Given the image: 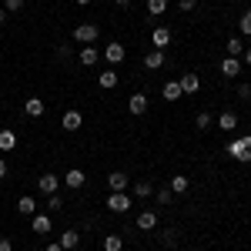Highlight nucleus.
I'll return each mask as SVG.
<instances>
[{
    "label": "nucleus",
    "mask_w": 251,
    "mask_h": 251,
    "mask_svg": "<svg viewBox=\"0 0 251 251\" xmlns=\"http://www.w3.org/2000/svg\"><path fill=\"white\" fill-rule=\"evenodd\" d=\"M50 228H54L50 214H34V221H30V231L34 234H50Z\"/></svg>",
    "instance_id": "8"
},
{
    "label": "nucleus",
    "mask_w": 251,
    "mask_h": 251,
    "mask_svg": "<svg viewBox=\"0 0 251 251\" xmlns=\"http://www.w3.org/2000/svg\"><path fill=\"white\" fill-rule=\"evenodd\" d=\"M24 111H27V117H44V100L40 97H27Z\"/></svg>",
    "instance_id": "20"
},
{
    "label": "nucleus",
    "mask_w": 251,
    "mask_h": 251,
    "mask_svg": "<svg viewBox=\"0 0 251 251\" xmlns=\"http://www.w3.org/2000/svg\"><path fill=\"white\" fill-rule=\"evenodd\" d=\"M238 127V114L234 111H221L218 114V131H234Z\"/></svg>",
    "instance_id": "15"
},
{
    "label": "nucleus",
    "mask_w": 251,
    "mask_h": 251,
    "mask_svg": "<svg viewBox=\"0 0 251 251\" xmlns=\"http://www.w3.org/2000/svg\"><path fill=\"white\" fill-rule=\"evenodd\" d=\"M97 37H100V27L97 24H77L74 27V40H77L80 47H91Z\"/></svg>",
    "instance_id": "1"
},
{
    "label": "nucleus",
    "mask_w": 251,
    "mask_h": 251,
    "mask_svg": "<svg viewBox=\"0 0 251 251\" xmlns=\"http://www.w3.org/2000/svg\"><path fill=\"white\" fill-rule=\"evenodd\" d=\"M3 10L7 14H17V10H24V0H3Z\"/></svg>",
    "instance_id": "32"
},
{
    "label": "nucleus",
    "mask_w": 251,
    "mask_h": 251,
    "mask_svg": "<svg viewBox=\"0 0 251 251\" xmlns=\"http://www.w3.org/2000/svg\"><path fill=\"white\" fill-rule=\"evenodd\" d=\"M117 7H131V3H134V0H114Z\"/></svg>",
    "instance_id": "40"
},
{
    "label": "nucleus",
    "mask_w": 251,
    "mask_h": 251,
    "mask_svg": "<svg viewBox=\"0 0 251 251\" xmlns=\"http://www.w3.org/2000/svg\"><path fill=\"white\" fill-rule=\"evenodd\" d=\"M104 251H124V238L121 234H104Z\"/></svg>",
    "instance_id": "23"
},
{
    "label": "nucleus",
    "mask_w": 251,
    "mask_h": 251,
    "mask_svg": "<svg viewBox=\"0 0 251 251\" xmlns=\"http://www.w3.org/2000/svg\"><path fill=\"white\" fill-rule=\"evenodd\" d=\"M154 198H157V204H171V201H174V191H171V188H157Z\"/></svg>",
    "instance_id": "31"
},
{
    "label": "nucleus",
    "mask_w": 251,
    "mask_h": 251,
    "mask_svg": "<svg viewBox=\"0 0 251 251\" xmlns=\"http://www.w3.org/2000/svg\"><path fill=\"white\" fill-rule=\"evenodd\" d=\"M144 67H148V71H161V67H164V50H148V54H144Z\"/></svg>",
    "instance_id": "12"
},
{
    "label": "nucleus",
    "mask_w": 251,
    "mask_h": 251,
    "mask_svg": "<svg viewBox=\"0 0 251 251\" xmlns=\"http://www.w3.org/2000/svg\"><path fill=\"white\" fill-rule=\"evenodd\" d=\"M211 124H214V117L208 114V111H201V114L194 117V127H198V131H211Z\"/></svg>",
    "instance_id": "28"
},
{
    "label": "nucleus",
    "mask_w": 251,
    "mask_h": 251,
    "mask_svg": "<svg viewBox=\"0 0 251 251\" xmlns=\"http://www.w3.org/2000/svg\"><path fill=\"white\" fill-rule=\"evenodd\" d=\"M191 251H198V248H191Z\"/></svg>",
    "instance_id": "43"
},
{
    "label": "nucleus",
    "mask_w": 251,
    "mask_h": 251,
    "mask_svg": "<svg viewBox=\"0 0 251 251\" xmlns=\"http://www.w3.org/2000/svg\"><path fill=\"white\" fill-rule=\"evenodd\" d=\"M17 211L24 214V218H34V214H37V201H34L30 194H24V198L17 201Z\"/></svg>",
    "instance_id": "16"
},
{
    "label": "nucleus",
    "mask_w": 251,
    "mask_h": 251,
    "mask_svg": "<svg viewBox=\"0 0 251 251\" xmlns=\"http://www.w3.org/2000/svg\"><path fill=\"white\" fill-rule=\"evenodd\" d=\"M177 7H181V10H184V14H191L194 7H198V0H177Z\"/></svg>",
    "instance_id": "34"
},
{
    "label": "nucleus",
    "mask_w": 251,
    "mask_h": 251,
    "mask_svg": "<svg viewBox=\"0 0 251 251\" xmlns=\"http://www.w3.org/2000/svg\"><path fill=\"white\" fill-rule=\"evenodd\" d=\"M104 57H107V64H121V60L127 57V50H124V44H107V50H104Z\"/></svg>",
    "instance_id": "10"
},
{
    "label": "nucleus",
    "mask_w": 251,
    "mask_h": 251,
    "mask_svg": "<svg viewBox=\"0 0 251 251\" xmlns=\"http://www.w3.org/2000/svg\"><path fill=\"white\" fill-rule=\"evenodd\" d=\"M127 111H131L134 117H141L144 111H148V94H141V91L131 94V97H127Z\"/></svg>",
    "instance_id": "7"
},
{
    "label": "nucleus",
    "mask_w": 251,
    "mask_h": 251,
    "mask_svg": "<svg viewBox=\"0 0 251 251\" xmlns=\"http://www.w3.org/2000/svg\"><path fill=\"white\" fill-rule=\"evenodd\" d=\"M74 3H77V7H87V3H91V0H74Z\"/></svg>",
    "instance_id": "42"
},
{
    "label": "nucleus",
    "mask_w": 251,
    "mask_h": 251,
    "mask_svg": "<svg viewBox=\"0 0 251 251\" xmlns=\"http://www.w3.org/2000/svg\"><path fill=\"white\" fill-rule=\"evenodd\" d=\"M161 94H164V100H177V97H181V84H177V80H168Z\"/></svg>",
    "instance_id": "26"
},
{
    "label": "nucleus",
    "mask_w": 251,
    "mask_h": 251,
    "mask_svg": "<svg viewBox=\"0 0 251 251\" xmlns=\"http://www.w3.org/2000/svg\"><path fill=\"white\" fill-rule=\"evenodd\" d=\"M171 191L174 194H184V191H188V177H184V174H174V177H171Z\"/></svg>",
    "instance_id": "29"
},
{
    "label": "nucleus",
    "mask_w": 251,
    "mask_h": 251,
    "mask_svg": "<svg viewBox=\"0 0 251 251\" xmlns=\"http://www.w3.org/2000/svg\"><path fill=\"white\" fill-rule=\"evenodd\" d=\"M151 44H154L157 50H164V47L171 44V30H168V27H154V34H151Z\"/></svg>",
    "instance_id": "14"
},
{
    "label": "nucleus",
    "mask_w": 251,
    "mask_h": 251,
    "mask_svg": "<svg viewBox=\"0 0 251 251\" xmlns=\"http://www.w3.org/2000/svg\"><path fill=\"white\" fill-rule=\"evenodd\" d=\"M7 17H10V14H7V10H3V7H0V27H3V24H7Z\"/></svg>",
    "instance_id": "38"
},
{
    "label": "nucleus",
    "mask_w": 251,
    "mask_h": 251,
    "mask_svg": "<svg viewBox=\"0 0 251 251\" xmlns=\"http://www.w3.org/2000/svg\"><path fill=\"white\" fill-rule=\"evenodd\" d=\"M14 148H17V134L10 127H3L0 131V151H14Z\"/></svg>",
    "instance_id": "21"
},
{
    "label": "nucleus",
    "mask_w": 251,
    "mask_h": 251,
    "mask_svg": "<svg viewBox=\"0 0 251 251\" xmlns=\"http://www.w3.org/2000/svg\"><path fill=\"white\" fill-rule=\"evenodd\" d=\"M238 97H245V100H251V84H238Z\"/></svg>",
    "instance_id": "35"
},
{
    "label": "nucleus",
    "mask_w": 251,
    "mask_h": 251,
    "mask_svg": "<svg viewBox=\"0 0 251 251\" xmlns=\"http://www.w3.org/2000/svg\"><path fill=\"white\" fill-rule=\"evenodd\" d=\"M241 34H245V37H251V10H245V14H241Z\"/></svg>",
    "instance_id": "33"
},
{
    "label": "nucleus",
    "mask_w": 251,
    "mask_h": 251,
    "mask_svg": "<svg viewBox=\"0 0 251 251\" xmlns=\"http://www.w3.org/2000/svg\"><path fill=\"white\" fill-rule=\"evenodd\" d=\"M131 204H134V201H131V194H127V191H111V194H107V208H111L114 214H124Z\"/></svg>",
    "instance_id": "3"
},
{
    "label": "nucleus",
    "mask_w": 251,
    "mask_h": 251,
    "mask_svg": "<svg viewBox=\"0 0 251 251\" xmlns=\"http://www.w3.org/2000/svg\"><path fill=\"white\" fill-rule=\"evenodd\" d=\"M151 194H154L151 181H134V198H151Z\"/></svg>",
    "instance_id": "27"
},
{
    "label": "nucleus",
    "mask_w": 251,
    "mask_h": 251,
    "mask_svg": "<svg viewBox=\"0 0 251 251\" xmlns=\"http://www.w3.org/2000/svg\"><path fill=\"white\" fill-rule=\"evenodd\" d=\"M44 251H64V248H60V241H50V245H47Z\"/></svg>",
    "instance_id": "37"
},
{
    "label": "nucleus",
    "mask_w": 251,
    "mask_h": 251,
    "mask_svg": "<svg viewBox=\"0 0 251 251\" xmlns=\"http://www.w3.org/2000/svg\"><path fill=\"white\" fill-rule=\"evenodd\" d=\"M245 64H251V47H248V50H245Z\"/></svg>",
    "instance_id": "41"
},
{
    "label": "nucleus",
    "mask_w": 251,
    "mask_h": 251,
    "mask_svg": "<svg viewBox=\"0 0 251 251\" xmlns=\"http://www.w3.org/2000/svg\"><path fill=\"white\" fill-rule=\"evenodd\" d=\"M60 184H64V181H60L57 174H40V177H37V191L40 194H57Z\"/></svg>",
    "instance_id": "4"
},
{
    "label": "nucleus",
    "mask_w": 251,
    "mask_h": 251,
    "mask_svg": "<svg viewBox=\"0 0 251 251\" xmlns=\"http://www.w3.org/2000/svg\"><path fill=\"white\" fill-rule=\"evenodd\" d=\"M77 60H80V67H94L97 60H100V50H97V47H80Z\"/></svg>",
    "instance_id": "9"
},
{
    "label": "nucleus",
    "mask_w": 251,
    "mask_h": 251,
    "mask_svg": "<svg viewBox=\"0 0 251 251\" xmlns=\"http://www.w3.org/2000/svg\"><path fill=\"white\" fill-rule=\"evenodd\" d=\"M107 188H111V191H127V188H131V177L124 171H111L107 174Z\"/></svg>",
    "instance_id": "5"
},
{
    "label": "nucleus",
    "mask_w": 251,
    "mask_h": 251,
    "mask_svg": "<svg viewBox=\"0 0 251 251\" xmlns=\"http://www.w3.org/2000/svg\"><path fill=\"white\" fill-rule=\"evenodd\" d=\"M221 74H225V77H238V74H241V60L238 57H225L221 60Z\"/></svg>",
    "instance_id": "18"
},
{
    "label": "nucleus",
    "mask_w": 251,
    "mask_h": 251,
    "mask_svg": "<svg viewBox=\"0 0 251 251\" xmlns=\"http://www.w3.org/2000/svg\"><path fill=\"white\" fill-rule=\"evenodd\" d=\"M84 181H87V177H84V171H80V168H71V171L64 174V184H67V188H74V191H80V188H84Z\"/></svg>",
    "instance_id": "11"
},
{
    "label": "nucleus",
    "mask_w": 251,
    "mask_h": 251,
    "mask_svg": "<svg viewBox=\"0 0 251 251\" xmlns=\"http://www.w3.org/2000/svg\"><path fill=\"white\" fill-rule=\"evenodd\" d=\"M137 228H141V231H154L157 228V214L154 211H141L137 214Z\"/></svg>",
    "instance_id": "17"
},
{
    "label": "nucleus",
    "mask_w": 251,
    "mask_h": 251,
    "mask_svg": "<svg viewBox=\"0 0 251 251\" xmlns=\"http://www.w3.org/2000/svg\"><path fill=\"white\" fill-rule=\"evenodd\" d=\"M225 50H228V57H238V60H241V54H245V47H241V37H228Z\"/></svg>",
    "instance_id": "22"
},
{
    "label": "nucleus",
    "mask_w": 251,
    "mask_h": 251,
    "mask_svg": "<svg viewBox=\"0 0 251 251\" xmlns=\"http://www.w3.org/2000/svg\"><path fill=\"white\" fill-rule=\"evenodd\" d=\"M97 84H100L104 91H114V87H117V74H114V71H104V74L97 77Z\"/></svg>",
    "instance_id": "25"
},
{
    "label": "nucleus",
    "mask_w": 251,
    "mask_h": 251,
    "mask_svg": "<svg viewBox=\"0 0 251 251\" xmlns=\"http://www.w3.org/2000/svg\"><path fill=\"white\" fill-rule=\"evenodd\" d=\"M77 245H80V234L74 231V228H71V231H64V234H60V248H64V251H74Z\"/></svg>",
    "instance_id": "19"
},
{
    "label": "nucleus",
    "mask_w": 251,
    "mask_h": 251,
    "mask_svg": "<svg viewBox=\"0 0 251 251\" xmlns=\"http://www.w3.org/2000/svg\"><path fill=\"white\" fill-rule=\"evenodd\" d=\"M0 177H7V161L0 157Z\"/></svg>",
    "instance_id": "39"
},
{
    "label": "nucleus",
    "mask_w": 251,
    "mask_h": 251,
    "mask_svg": "<svg viewBox=\"0 0 251 251\" xmlns=\"http://www.w3.org/2000/svg\"><path fill=\"white\" fill-rule=\"evenodd\" d=\"M47 211H60L64 208V198H60V191L57 194H47V204H44Z\"/></svg>",
    "instance_id": "30"
},
{
    "label": "nucleus",
    "mask_w": 251,
    "mask_h": 251,
    "mask_svg": "<svg viewBox=\"0 0 251 251\" xmlns=\"http://www.w3.org/2000/svg\"><path fill=\"white\" fill-rule=\"evenodd\" d=\"M177 84H181V94H198L201 91V77L198 74H181Z\"/></svg>",
    "instance_id": "6"
},
{
    "label": "nucleus",
    "mask_w": 251,
    "mask_h": 251,
    "mask_svg": "<svg viewBox=\"0 0 251 251\" xmlns=\"http://www.w3.org/2000/svg\"><path fill=\"white\" fill-rule=\"evenodd\" d=\"M80 121H84L80 111H67V114L60 117V127H64V131H80Z\"/></svg>",
    "instance_id": "13"
},
{
    "label": "nucleus",
    "mask_w": 251,
    "mask_h": 251,
    "mask_svg": "<svg viewBox=\"0 0 251 251\" xmlns=\"http://www.w3.org/2000/svg\"><path fill=\"white\" fill-rule=\"evenodd\" d=\"M0 251H14V245H10V238H0Z\"/></svg>",
    "instance_id": "36"
},
{
    "label": "nucleus",
    "mask_w": 251,
    "mask_h": 251,
    "mask_svg": "<svg viewBox=\"0 0 251 251\" xmlns=\"http://www.w3.org/2000/svg\"><path fill=\"white\" fill-rule=\"evenodd\" d=\"M168 3H171V0H148V14H151V17H164Z\"/></svg>",
    "instance_id": "24"
},
{
    "label": "nucleus",
    "mask_w": 251,
    "mask_h": 251,
    "mask_svg": "<svg viewBox=\"0 0 251 251\" xmlns=\"http://www.w3.org/2000/svg\"><path fill=\"white\" fill-rule=\"evenodd\" d=\"M228 154H231L234 161H241V164H248L251 161V134H245L241 141H231V144H228Z\"/></svg>",
    "instance_id": "2"
}]
</instances>
